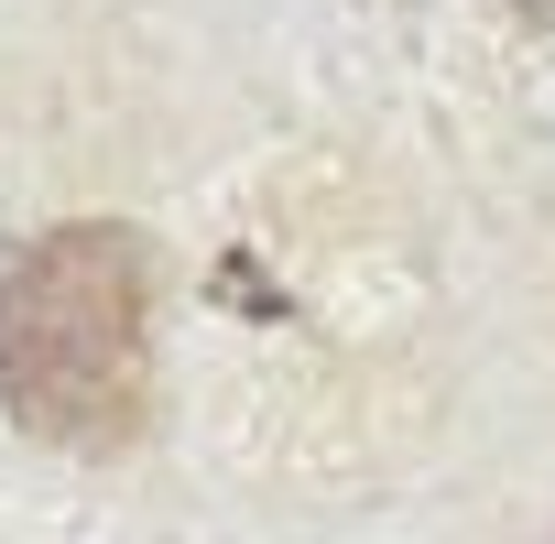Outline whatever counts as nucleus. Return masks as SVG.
I'll return each mask as SVG.
<instances>
[{"label":"nucleus","mask_w":555,"mask_h":544,"mask_svg":"<svg viewBox=\"0 0 555 544\" xmlns=\"http://www.w3.org/2000/svg\"><path fill=\"white\" fill-rule=\"evenodd\" d=\"M512 12H522V23H544V34H555V0H512Z\"/></svg>","instance_id":"nucleus-2"},{"label":"nucleus","mask_w":555,"mask_h":544,"mask_svg":"<svg viewBox=\"0 0 555 544\" xmlns=\"http://www.w3.org/2000/svg\"><path fill=\"white\" fill-rule=\"evenodd\" d=\"M153 284L131 218H55L0 250V414L55 457H120L153 425Z\"/></svg>","instance_id":"nucleus-1"}]
</instances>
